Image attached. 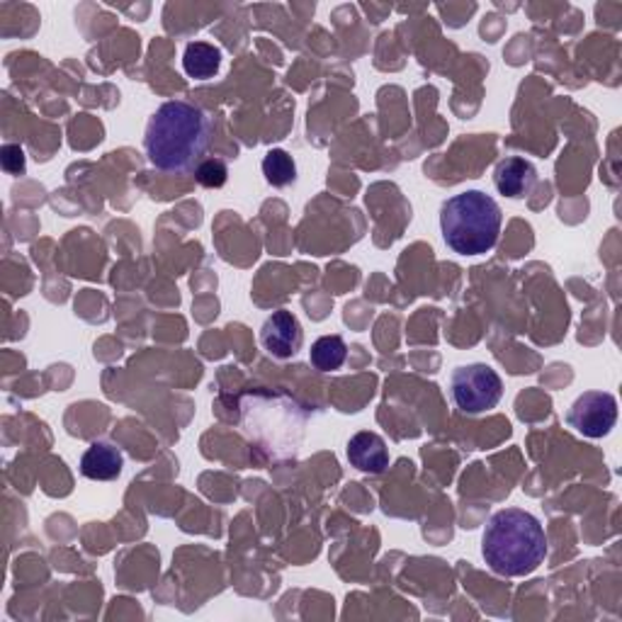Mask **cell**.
Returning <instances> with one entry per match:
<instances>
[{"instance_id": "1", "label": "cell", "mask_w": 622, "mask_h": 622, "mask_svg": "<svg viewBox=\"0 0 622 622\" xmlns=\"http://www.w3.org/2000/svg\"><path fill=\"white\" fill-rule=\"evenodd\" d=\"M212 136V120L205 110L185 100H171L158 108L144 134L149 163L163 173L195 171Z\"/></svg>"}, {"instance_id": "13", "label": "cell", "mask_w": 622, "mask_h": 622, "mask_svg": "<svg viewBox=\"0 0 622 622\" xmlns=\"http://www.w3.org/2000/svg\"><path fill=\"white\" fill-rule=\"evenodd\" d=\"M195 181L203 187L219 190L229 181V168L224 161H219V158H205V161H199V166L195 168Z\"/></svg>"}, {"instance_id": "10", "label": "cell", "mask_w": 622, "mask_h": 622, "mask_svg": "<svg viewBox=\"0 0 622 622\" xmlns=\"http://www.w3.org/2000/svg\"><path fill=\"white\" fill-rule=\"evenodd\" d=\"M221 66V49L209 41H190L183 54V69L190 78H215Z\"/></svg>"}, {"instance_id": "2", "label": "cell", "mask_w": 622, "mask_h": 622, "mask_svg": "<svg viewBox=\"0 0 622 622\" xmlns=\"http://www.w3.org/2000/svg\"><path fill=\"white\" fill-rule=\"evenodd\" d=\"M481 554L499 576H528L547 557L542 523L523 509H503L491 515L481 535Z\"/></svg>"}, {"instance_id": "6", "label": "cell", "mask_w": 622, "mask_h": 622, "mask_svg": "<svg viewBox=\"0 0 622 622\" xmlns=\"http://www.w3.org/2000/svg\"><path fill=\"white\" fill-rule=\"evenodd\" d=\"M260 343L278 361H290L297 355L304 343V331L297 316L288 309L272 312L260 329Z\"/></svg>"}, {"instance_id": "3", "label": "cell", "mask_w": 622, "mask_h": 622, "mask_svg": "<svg viewBox=\"0 0 622 622\" xmlns=\"http://www.w3.org/2000/svg\"><path fill=\"white\" fill-rule=\"evenodd\" d=\"M501 221L499 203L481 190H465L440 207L442 239L460 256H481L497 246Z\"/></svg>"}, {"instance_id": "4", "label": "cell", "mask_w": 622, "mask_h": 622, "mask_svg": "<svg viewBox=\"0 0 622 622\" xmlns=\"http://www.w3.org/2000/svg\"><path fill=\"white\" fill-rule=\"evenodd\" d=\"M450 394L462 414L479 416L497 408V404L501 402L503 379L491 365H462L450 377Z\"/></svg>"}, {"instance_id": "7", "label": "cell", "mask_w": 622, "mask_h": 622, "mask_svg": "<svg viewBox=\"0 0 622 622\" xmlns=\"http://www.w3.org/2000/svg\"><path fill=\"white\" fill-rule=\"evenodd\" d=\"M493 185L503 197L521 199L530 195L537 185V168L523 156H505L493 168Z\"/></svg>"}, {"instance_id": "11", "label": "cell", "mask_w": 622, "mask_h": 622, "mask_svg": "<svg viewBox=\"0 0 622 622\" xmlns=\"http://www.w3.org/2000/svg\"><path fill=\"white\" fill-rule=\"evenodd\" d=\"M345 357H347V345L341 336H321L309 351V361L319 373L341 370Z\"/></svg>"}, {"instance_id": "5", "label": "cell", "mask_w": 622, "mask_h": 622, "mask_svg": "<svg viewBox=\"0 0 622 622\" xmlns=\"http://www.w3.org/2000/svg\"><path fill=\"white\" fill-rule=\"evenodd\" d=\"M569 426L584 438H603L618 420V402L608 392H586L576 399L566 414Z\"/></svg>"}, {"instance_id": "8", "label": "cell", "mask_w": 622, "mask_h": 622, "mask_svg": "<svg viewBox=\"0 0 622 622\" xmlns=\"http://www.w3.org/2000/svg\"><path fill=\"white\" fill-rule=\"evenodd\" d=\"M345 455L355 469L365 474H382L389 467L387 442L373 430H361L347 440Z\"/></svg>"}, {"instance_id": "14", "label": "cell", "mask_w": 622, "mask_h": 622, "mask_svg": "<svg viewBox=\"0 0 622 622\" xmlns=\"http://www.w3.org/2000/svg\"><path fill=\"white\" fill-rule=\"evenodd\" d=\"M0 163H3V171L10 175H23L27 171L25 151L15 144L3 146V151H0Z\"/></svg>"}, {"instance_id": "9", "label": "cell", "mask_w": 622, "mask_h": 622, "mask_svg": "<svg viewBox=\"0 0 622 622\" xmlns=\"http://www.w3.org/2000/svg\"><path fill=\"white\" fill-rule=\"evenodd\" d=\"M124 467V455L112 442H93L81 458V474L93 481L118 479Z\"/></svg>"}, {"instance_id": "12", "label": "cell", "mask_w": 622, "mask_h": 622, "mask_svg": "<svg viewBox=\"0 0 622 622\" xmlns=\"http://www.w3.org/2000/svg\"><path fill=\"white\" fill-rule=\"evenodd\" d=\"M263 175L272 187H288L297 181V163L284 149H272L263 158Z\"/></svg>"}]
</instances>
